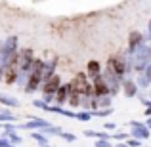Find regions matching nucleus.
I'll list each match as a JSON object with an SVG mask.
<instances>
[{"label": "nucleus", "mask_w": 151, "mask_h": 147, "mask_svg": "<svg viewBox=\"0 0 151 147\" xmlns=\"http://www.w3.org/2000/svg\"><path fill=\"white\" fill-rule=\"evenodd\" d=\"M147 128H151V118H149V120H147Z\"/></svg>", "instance_id": "16"}, {"label": "nucleus", "mask_w": 151, "mask_h": 147, "mask_svg": "<svg viewBox=\"0 0 151 147\" xmlns=\"http://www.w3.org/2000/svg\"><path fill=\"white\" fill-rule=\"evenodd\" d=\"M144 42V37H142V33H138V31H134V33H130V38H128V52L132 54L134 50L138 48V46Z\"/></svg>", "instance_id": "5"}, {"label": "nucleus", "mask_w": 151, "mask_h": 147, "mask_svg": "<svg viewBox=\"0 0 151 147\" xmlns=\"http://www.w3.org/2000/svg\"><path fill=\"white\" fill-rule=\"evenodd\" d=\"M107 69H109L111 73H115L119 78H122V75L130 69V65H128V61H124V59L121 57V55H111L109 61H107Z\"/></svg>", "instance_id": "2"}, {"label": "nucleus", "mask_w": 151, "mask_h": 147, "mask_svg": "<svg viewBox=\"0 0 151 147\" xmlns=\"http://www.w3.org/2000/svg\"><path fill=\"white\" fill-rule=\"evenodd\" d=\"M132 134H134L136 138H147V136H149V130L144 128L140 122H132Z\"/></svg>", "instance_id": "8"}, {"label": "nucleus", "mask_w": 151, "mask_h": 147, "mask_svg": "<svg viewBox=\"0 0 151 147\" xmlns=\"http://www.w3.org/2000/svg\"><path fill=\"white\" fill-rule=\"evenodd\" d=\"M96 147H111V145L107 143V141H98V143H96Z\"/></svg>", "instance_id": "14"}, {"label": "nucleus", "mask_w": 151, "mask_h": 147, "mask_svg": "<svg viewBox=\"0 0 151 147\" xmlns=\"http://www.w3.org/2000/svg\"><path fill=\"white\" fill-rule=\"evenodd\" d=\"M122 90H124V96L134 98L136 92H138V84L134 80H124V82H122Z\"/></svg>", "instance_id": "6"}, {"label": "nucleus", "mask_w": 151, "mask_h": 147, "mask_svg": "<svg viewBox=\"0 0 151 147\" xmlns=\"http://www.w3.org/2000/svg\"><path fill=\"white\" fill-rule=\"evenodd\" d=\"M61 86V80H59L58 75H52L44 80V84H42V90H44V94H54L55 90Z\"/></svg>", "instance_id": "4"}, {"label": "nucleus", "mask_w": 151, "mask_h": 147, "mask_svg": "<svg viewBox=\"0 0 151 147\" xmlns=\"http://www.w3.org/2000/svg\"><path fill=\"white\" fill-rule=\"evenodd\" d=\"M63 138H65L67 141H73L75 140V136H71V134H63Z\"/></svg>", "instance_id": "15"}, {"label": "nucleus", "mask_w": 151, "mask_h": 147, "mask_svg": "<svg viewBox=\"0 0 151 147\" xmlns=\"http://www.w3.org/2000/svg\"><path fill=\"white\" fill-rule=\"evenodd\" d=\"M75 117H78L81 120H88V118L92 117V115H90V113H78V115H75Z\"/></svg>", "instance_id": "13"}, {"label": "nucleus", "mask_w": 151, "mask_h": 147, "mask_svg": "<svg viewBox=\"0 0 151 147\" xmlns=\"http://www.w3.org/2000/svg\"><path fill=\"white\" fill-rule=\"evenodd\" d=\"M35 140H37L38 143H42V145H46V143H48V140H46V138L42 136V134H35Z\"/></svg>", "instance_id": "12"}, {"label": "nucleus", "mask_w": 151, "mask_h": 147, "mask_svg": "<svg viewBox=\"0 0 151 147\" xmlns=\"http://www.w3.org/2000/svg\"><path fill=\"white\" fill-rule=\"evenodd\" d=\"M67 96H69V84H67V86H59V88L54 92V99L58 101V105H59V103H63V101H65V99H67Z\"/></svg>", "instance_id": "7"}, {"label": "nucleus", "mask_w": 151, "mask_h": 147, "mask_svg": "<svg viewBox=\"0 0 151 147\" xmlns=\"http://www.w3.org/2000/svg\"><path fill=\"white\" fill-rule=\"evenodd\" d=\"M149 37H151V21H149Z\"/></svg>", "instance_id": "17"}, {"label": "nucleus", "mask_w": 151, "mask_h": 147, "mask_svg": "<svg viewBox=\"0 0 151 147\" xmlns=\"http://www.w3.org/2000/svg\"><path fill=\"white\" fill-rule=\"evenodd\" d=\"M107 94H109V88H107L103 77L101 75H96L94 77V86H92V96L100 98V96H107Z\"/></svg>", "instance_id": "3"}, {"label": "nucleus", "mask_w": 151, "mask_h": 147, "mask_svg": "<svg viewBox=\"0 0 151 147\" xmlns=\"http://www.w3.org/2000/svg\"><path fill=\"white\" fill-rule=\"evenodd\" d=\"M69 88L73 90V92H77L78 96H86V98L92 96V86H90V82H88V78H86L84 73L75 75V78L71 80Z\"/></svg>", "instance_id": "1"}, {"label": "nucleus", "mask_w": 151, "mask_h": 147, "mask_svg": "<svg viewBox=\"0 0 151 147\" xmlns=\"http://www.w3.org/2000/svg\"><path fill=\"white\" fill-rule=\"evenodd\" d=\"M50 122H46V120H40V118H35V120H31L29 124H25L27 128H46Z\"/></svg>", "instance_id": "10"}, {"label": "nucleus", "mask_w": 151, "mask_h": 147, "mask_svg": "<svg viewBox=\"0 0 151 147\" xmlns=\"http://www.w3.org/2000/svg\"><path fill=\"white\" fill-rule=\"evenodd\" d=\"M86 69H88V75L96 77V75H100V71H101V65H100V61H90Z\"/></svg>", "instance_id": "9"}, {"label": "nucleus", "mask_w": 151, "mask_h": 147, "mask_svg": "<svg viewBox=\"0 0 151 147\" xmlns=\"http://www.w3.org/2000/svg\"><path fill=\"white\" fill-rule=\"evenodd\" d=\"M0 101H2L4 105H10V107H17L19 105L17 99H14V98H10V96H4V94H0Z\"/></svg>", "instance_id": "11"}]
</instances>
